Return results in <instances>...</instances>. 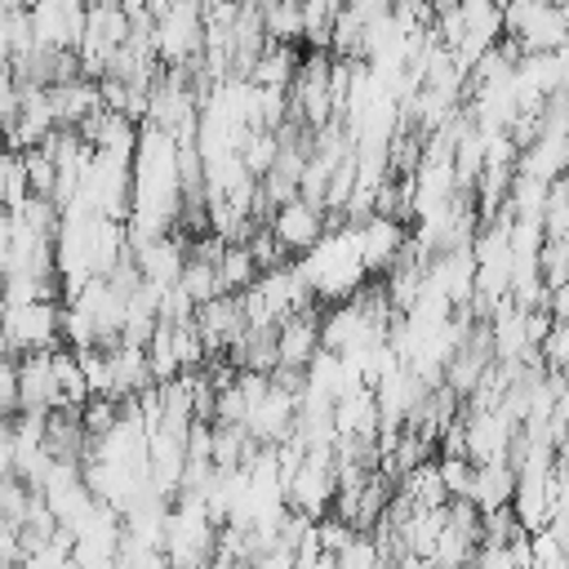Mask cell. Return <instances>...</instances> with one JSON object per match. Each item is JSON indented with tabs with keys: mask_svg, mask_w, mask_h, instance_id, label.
<instances>
[{
	"mask_svg": "<svg viewBox=\"0 0 569 569\" xmlns=\"http://www.w3.org/2000/svg\"><path fill=\"white\" fill-rule=\"evenodd\" d=\"M320 316H316V307H307V311H298V316H289V320H280V369H311V360L325 351V342H320Z\"/></svg>",
	"mask_w": 569,
	"mask_h": 569,
	"instance_id": "cell-6",
	"label": "cell"
},
{
	"mask_svg": "<svg viewBox=\"0 0 569 569\" xmlns=\"http://www.w3.org/2000/svg\"><path fill=\"white\" fill-rule=\"evenodd\" d=\"M547 311H551V320H556V325H560V320H569V284L547 293Z\"/></svg>",
	"mask_w": 569,
	"mask_h": 569,
	"instance_id": "cell-27",
	"label": "cell"
},
{
	"mask_svg": "<svg viewBox=\"0 0 569 569\" xmlns=\"http://www.w3.org/2000/svg\"><path fill=\"white\" fill-rule=\"evenodd\" d=\"M547 196H551L547 182H538V178H529V173H516V178H511V191H507V204H511L516 218H542Z\"/></svg>",
	"mask_w": 569,
	"mask_h": 569,
	"instance_id": "cell-15",
	"label": "cell"
},
{
	"mask_svg": "<svg viewBox=\"0 0 569 569\" xmlns=\"http://www.w3.org/2000/svg\"><path fill=\"white\" fill-rule=\"evenodd\" d=\"M436 462H440V476H445L449 498H471V485H476V462H471V458H436Z\"/></svg>",
	"mask_w": 569,
	"mask_h": 569,
	"instance_id": "cell-24",
	"label": "cell"
},
{
	"mask_svg": "<svg viewBox=\"0 0 569 569\" xmlns=\"http://www.w3.org/2000/svg\"><path fill=\"white\" fill-rule=\"evenodd\" d=\"M333 422H338V436H360V440H378L382 431V409H378V391L373 387H360L342 400H333Z\"/></svg>",
	"mask_w": 569,
	"mask_h": 569,
	"instance_id": "cell-7",
	"label": "cell"
},
{
	"mask_svg": "<svg viewBox=\"0 0 569 569\" xmlns=\"http://www.w3.org/2000/svg\"><path fill=\"white\" fill-rule=\"evenodd\" d=\"M316 529H320V547H325V556H342L347 542L356 538V529H351L347 520H338V516H325Z\"/></svg>",
	"mask_w": 569,
	"mask_h": 569,
	"instance_id": "cell-26",
	"label": "cell"
},
{
	"mask_svg": "<svg viewBox=\"0 0 569 569\" xmlns=\"http://www.w3.org/2000/svg\"><path fill=\"white\" fill-rule=\"evenodd\" d=\"M520 173L538 182H560L569 173V138H538L529 151H520Z\"/></svg>",
	"mask_w": 569,
	"mask_h": 569,
	"instance_id": "cell-10",
	"label": "cell"
},
{
	"mask_svg": "<svg viewBox=\"0 0 569 569\" xmlns=\"http://www.w3.org/2000/svg\"><path fill=\"white\" fill-rule=\"evenodd\" d=\"M31 27H36V44L80 53L84 27H89V4H80V0H36L31 4Z\"/></svg>",
	"mask_w": 569,
	"mask_h": 569,
	"instance_id": "cell-3",
	"label": "cell"
},
{
	"mask_svg": "<svg viewBox=\"0 0 569 569\" xmlns=\"http://www.w3.org/2000/svg\"><path fill=\"white\" fill-rule=\"evenodd\" d=\"M542 284L547 289H565L569 284V240H551L542 244Z\"/></svg>",
	"mask_w": 569,
	"mask_h": 569,
	"instance_id": "cell-23",
	"label": "cell"
},
{
	"mask_svg": "<svg viewBox=\"0 0 569 569\" xmlns=\"http://www.w3.org/2000/svg\"><path fill=\"white\" fill-rule=\"evenodd\" d=\"M80 422H84V436L89 440H102V436H111L116 427H120V405L116 400H89L84 405V413H80Z\"/></svg>",
	"mask_w": 569,
	"mask_h": 569,
	"instance_id": "cell-21",
	"label": "cell"
},
{
	"mask_svg": "<svg viewBox=\"0 0 569 569\" xmlns=\"http://www.w3.org/2000/svg\"><path fill=\"white\" fill-rule=\"evenodd\" d=\"M280 151H284V147H280V133H271V129H258V133H249V138H244V147H240V160H244V169H249V173L262 182V178H267V173L280 164Z\"/></svg>",
	"mask_w": 569,
	"mask_h": 569,
	"instance_id": "cell-14",
	"label": "cell"
},
{
	"mask_svg": "<svg viewBox=\"0 0 569 569\" xmlns=\"http://www.w3.org/2000/svg\"><path fill=\"white\" fill-rule=\"evenodd\" d=\"M262 27H267V40H271V44L307 40V18H302V4H293V0L262 4Z\"/></svg>",
	"mask_w": 569,
	"mask_h": 569,
	"instance_id": "cell-12",
	"label": "cell"
},
{
	"mask_svg": "<svg viewBox=\"0 0 569 569\" xmlns=\"http://www.w3.org/2000/svg\"><path fill=\"white\" fill-rule=\"evenodd\" d=\"M22 160H27L31 196H49V200H53V191H58V160H53L44 147H31V151H22Z\"/></svg>",
	"mask_w": 569,
	"mask_h": 569,
	"instance_id": "cell-17",
	"label": "cell"
},
{
	"mask_svg": "<svg viewBox=\"0 0 569 569\" xmlns=\"http://www.w3.org/2000/svg\"><path fill=\"white\" fill-rule=\"evenodd\" d=\"M27 200H31L27 160H22V151H9V156H4V204H9V213H18Z\"/></svg>",
	"mask_w": 569,
	"mask_h": 569,
	"instance_id": "cell-19",
	"label": "cell"
},
{
	"mask_svg": "<svg viewBox=\"0 0 569 569\" xmlns=\"http://www.w3.org/2000/svg\"><path fill=\"white\" fill-rule=\"evenodd\" d=\"M356 236H360V258H365V271H391L400 258H405V249H409V236H405V222H396V218H369L365 227H356Z\"/></svg>",
	"mask_w": 569,
	"mask_h": 569,
	"instance_id": "cell-5",
	"label": "cell"
},
{
	"mask_svg": "<svg viewBox=\"0 0 569 569\" xmlns=\"http://www.w3.org/2000/svg\"><path fill=\"white\" fill-rule=\"evenodd\" d=\"M156 53L164 67H191L196 58H204V4H169L156 22Z\"/></svg>",
	"mask_w": 569,
	"mask_h": 569,
	"instance_id": "cell-2",
	"label": "cell"
},
{
	"mask_svg": "<svg viewBox=\"0 0 569 569\" xmlns=\"http://www.w3.org/2000/svg\"><path fill=\"white\" fill-rule=\"evenodd\" d=\"M396 498L409 507V511H436V507H449V489H445V476H440V462H422L413 467L400 485H396Z\"/></svg>",
	"mask_w": 569,
	"mask_h": 569,
	"instance_id": "cell-9",
	"label": "cell"
},
{
	"mask_svg": "<svg viewBox=\"0 0 569 569\" xmlns=\"http://www.w3.org/2000/svg\"><path fill=\"white\" fill-rule=\"evenodd\" d=\"M271 231H276V240H280L284 253H302L307 258L329 236V218H325V209H316L307 200H293V204H284L271 218Z\"/></svg>",
	"mask_w": 569,
	"mask_h": 569,
	"instance_id": "cell-4",
	"label": "cell"
},
{
	"mask_svg": "<svg viewBox=\"0 0 569 569\" xmlns=\"http://www.w3.org/2000/svg\"><path fill=\"white\" fill-rule=\"evenodd\" d=\"M249 253H253V262H258L262 271L289 267V262H284V249H280V240H276V231H271V227H258V231H253V240H249Z\"/></svg>",
	"mask_w": 569,
	"mask_h": 569,
	"instance_id": "cell-25",
	"label": "cell"
},
{
	"mask_svg": "<svg viewBox=\"0 0 569 569\" xmlns=\"http://www.w3.org/2000/svg\"><path fill=\"white\" fill-rule=\"evenodd\" d=\"M62 347H71V351H93V347H102L98 325H93L80 307H67V311H62Z\"/></svg>",
	"mask_w": 569,
	"mask_h": 569,
	"instance_id": "cell-18",
	"label": "cell"
},
{
	"mask_svg": "<svg viewBox=\"0 0 569 569\" xmlns=\"http://www.w3.org/2000/svg\"><path fill=\"white\" fill-rule=\"evenodd\" d=\"M191 298H196V307H209L213 298H222L227 289H222V280H218V267L213 262H200V258H187V271H182V280H178Z\"/></svg>",
	"mask_w": 569,
	"mask_h": 569,
	"instance_id": "cell-16",
	"label": "cell"
},
{
	"mask_svg": "<svg viewBox=\"0 0 569 569\" xmlns=\"http://www.w3.org/2000/svg\"><path fill=\"white\" fill-rule=\"evenodd\" d=\"M298 71H302V58L293 53V44H271L258 58L249 84H258V89H293L298 84Z\"/></svg>",
	"mask_w": 569,
	"mask_h": 569,
	"instance_id": "cell-11",
	"label": "cell"
},
{
	"mask_svg": "<svg viewBox=\"0 0 569 569\" xmlns=\"http://www.w3.org/2000/svg\"><path fill=\"white\" fill-rule=\"evenodd\" d=\"M396 569H436L431 560H422V556H400V565Z\"/></svg>",
	"mask_w": 569,
	"mask_h": 569,
	"instance_id": "cell-28",
	"label": "cell"
},
{
	"mask_svg": "<svg viewBox=\"0 0 569 569\" xmlns=\"http://www.w3.org/2000/svg\"><path fill=\"white\" fill-rule=\"evenodd\" d=\"M258 276H262V267L253 262L249 244H227V253H222V262H218L222 289H227V293H244V289L258 284Z\"/></svg>",
	"mask_w": 569,
	"mask_h": 569,
	"instance_id": "cell-13",
	"label": "cell"
},
{
	"mask_svg": "<svg viewBox=\"0 0 569 569\" xmlns=\"http://www.w3.org/2000/svg\"><path fill=\"white\" fill-rule=\"evenodd\" d=\"M516 489H520V471L511 462H489V467H476L471 502H476L480 516H493V511L516 502Z\"/></svg>",
	"mask_w": 569,
	"mask_h": 569,
	"instance_id": "cell-8",
	"label": "cell"
},
{
	"mask_svg": "<svg viewBox=\"0 0 569 569\" xmlns=\"http://www.w3.org/2000/svg\"><path fill=\"white\" fill-rule=\"evenodd\" d=\"M31 485H22L18 476H4V485H0V516H4V525H27V507H31Z\"/></svg>",
	"mask_w": 569,
	"mask_h": 569,
	"instance_id": "cell-22",
	"label": "cell"
},
{
	"mask_svg": "<svg viewBox=\"0 0 569 569\" xmlns=\"http://www.w3.org/2000/svg\"><path fill=\"white\" fill-rule=\"evenodd\" d=\"M76 356H80V369H84V378H89V391H93L98 400H111V391H116L111 356H107L102 347H93V351H76Z\"/></svg>",
	"mask_w": 569,
	"mask_h": 569,
	"instance_id": "cell-20",
	"label": "cell"
},
{
	"mask_svg": "<svg viewBox=\"0 0 569 569\" xmlns=\"http://www.w3.org/2000/svg\"><path fill=\"white\" fill-rule=\"evenodd\" d=\"M62 302L4 307V356H40L62 347Z\"/></svg>",
	"mask_w": 569,
	"mask_h": 569,
	"instance_id": "cell-1",
	"label": "cell"
}]
</instances>
